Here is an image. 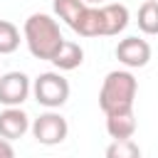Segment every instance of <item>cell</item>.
Segmentation results:
<instances>
[{
  "instance_id": "1",
  "label": "cell",
  "mask_w": 158,
  "mask_h": 158,
  "mask_svg": "<svg viewBox=\"0 0 158 158\" xmlns=\"http://www.w3.org/2000/svg\"><path fill=\"white\" fill-rule=\"evenodd\" d=\"M22 35H25L30 54L37 57V59H44V62H52L54 54L59 52V47L64 44L59 22L52 15H44V12H32L25 20Z\"/></svg>"
},
{
  "instance_id": "2",
  "label": "cell",
  "mask_w": 158,
  "mask_h": 158,
  "mask_svg": "<svg viewBox=\"0 0 158 158\" xmlns=\"http://www.w3.org/2000/svg\"><path fill=\"white\" fill-rule=\"evenodd\" d=\"M138 91V81L128 69H114L104 77L101 91H99V109L104 116L116 114V111H128L133 109Z\"/></svg>"
},
{
  "instance_id": "3",
  "label": "cell",
  "mask_w": 158,
  "mask_h": 158,
  "mask_svg": "<svg viewBox=\"0 0 158 158\" xmlns=\"http://www.w3.org/2000/svg\"><path fill=\"white\" fill-rule=\"evenodd\" d=\"M32 94H35L37 104H42L47 109H59L69 99V81L59 72H42L32 81Z\"/></svg>"
},
{
  "instance_id": "4",
  "label": "cell",
  "mask_w": 158,
  "mask_h": 158,
  "mask_svg": "<svg viewBox=\"0 0 158 158\" xmlns=\"http://www.w3.org/2000/svg\"><path fill=\"white\" fill-rule=\"evenodd\" d=\"M30 131H32V136H35L37 143H42V146H57V143H62L67 138L69 123H67V118L62 114L47 111V114H40L30 123Z\"/></svg>"
},
{
  "instance_id": "5",
  "label": "cell",
  "mask_w": 158,
  "mask_h": 158,
  "mask_svg": "<svg viewBox=\"0 0 158 158\" xmlns=\"http://www.w3.org/2000/svg\"><path fill=\"white\" fill-rule=\"evenodd\" d=\"M32 91V81L25 72H7L0 77V104L5 106H20L27 101Z\"/></svg>"
},
{
  "instance_id": "6",
  "label": "cell",
  "mask_w": 158,
  "mask_h": 158,
  "mask_svg": "<svg viewBox=\"0 0 158 158\" xmlns=\"http://www.w3.org/2000/svg\"><path fill=\"white\" fill-rule=\"evenodd\" d=\"M116 59L128 69L146 67L151 59V44L141 37H123L116 44Z\"/></svg>"
},
{
  "instance_id": "7",
  "label": "cell",
  "mask_w": 158,
  "mask_h": 158,
  "mask_svg": "<svg viewBox=\"0 0 158 158\" xmlns=\"http://www.w3.org/2000/svg\"><path fill=\"white\" fill-rule=\"evenodd\" d=\"M30 131V116L20 106H7L0 114V138L5 141H17Z\"/></svg>"
},
{
  "instance_id": "8",
  "label": "cell",
  "mask_w": 158,
  "mask_h": 158,
  "mask_svg": "<svg viewBox=\"0 0 158 158\" xmlns=\"http://www.w3.org/2000/svg\"><path fill=\"white\" fill-rule=\"evenodd\" d=\"M101 12V37H114L126 30L128 25V7L121 2H106L99 5Z\"/></svg>"
},
{
  "instance_id": "9",
  "label": "cell",
  "mask_w": 158,
  "mask_h": 158,
  "mask_svg": "<svg viewBox=\"0 0 158 158\" xmlns=\"http://www.w3.org/2000/svg\"><path fill=\"white\" fill-rule=\"evenodd\" d=\"M106 131H109V136L114 141L133 138V133H136V114H133V109L109 114L106 116Z\"/></svg>"
},
{
  "instance_id": "10",
  "label": "cell",
  "mask_w": 158,
  "mask_h": 158,
  "mask_svg": "<svg viewBox=\"0 0 158 158\" xmlns=\"http://www.w3.org/2000/svg\"><path fill=\"white\" fill-rule=\"evenodd\" d=\"M81 62H84V49H81V44H79V42H69V40H64V44L59 47V52H57L54 59H52V64H54L57 69H62V72H72V69L81 67Z\"/></svg>"
},
{
  "instance_id": "11",
  "label": "cell",
  "mask_w": 158,
  "mask_h": 158,
  "mask_svg": "<svg viewBox=\"0 0 158 158\" xmlns=\"http://www.w3.org/2000/svg\"><path fill=\"white\" fill-rule=\"evenodd\" d=\"M52 5H54L57 17L64 20V25L72 27V30L77 27V22H79V17H81V12L86 7V2H81V0H54Z\"/></svg>"
},
{
  "instance_id": "12",
  "label": "cell",
  "mask_w": 158,
  "mask_h": 158,
  "mask_svg": "<svg viewBox=\"0 0 158 158\" xmlns=\"http://www.w3.org/2000/svg\"><path fill=\"white\" fill-rule=\"evenodd\" d=\"M138 30L143 35H158V2L146 0L138 7Z\"/></svg>"
},
{
  "instance_id": "13",
  "label": "cell",
  "mask_w": 158,
  "mask_h": 158,
  "mask_svg": "<svg viewBox=\"0 0 158 158\" xmlns=\"http://www.w3.org/2000/svg\"><path fill=\"white\" fill-rule=\"evenodd\" d=\"M20 47V30L10 20H0V54H12Z\"/></svg>"
},
{
  "instance_id": "14",
  "label": "cell",
  "mask_w": 158,
  "mask_h": 158,
  "mask_svg": "<svg viewBox=\"0 0 158 158\" xmlns=\"http://www.w3.org/2000/svg\"><path fill=\"white\" fill-rule=\"evenodd\" d=\"M106 158H141V148L133 138L111 141L106 148Z\"/></svg>"
},
{
  "instance_id": "15",
  "label": "cell",
  "mask_w": 158,
  "mask_h": 158,
  "mask_svg": "<svg viewBox=\"0 0 158 158\" xmlns=\"http://www.w3.org/2000/svg\"><path fill=\"white\" fill-rule=\"evenodd\" d=\"M0 158H15V148H12V143L5 141V138H0Z\"/></svg>"
},
{
  "instance_id": "16",
  "label": "cell",
  "mask_w": 158,
  "mask_h": 158,
  "mask_svg": "<svg viewBox=\"0 0 158 158\" xmlns=\"http://www.w3.org/2000/svg\"><path fill=\"white\" fill-rule=\"evenodd\" d=\"M81 2H86V5H99V2H104V0H81Z\"/></svg>"
},
{
  "instance_id": "17",
  "label": "cell",
  "mask_w": 158,
  "mask_h": 158,
  "mask_svg": "<svg viewBox=\"0 0 158 158\" xmlns=\"http://www.w3.org/2000/svg\"><path fill=\"white\" fill-rule=\"evenodd\" d=\"M153 2H158V0H153Z\"/></svg>"
}]
</instances>
